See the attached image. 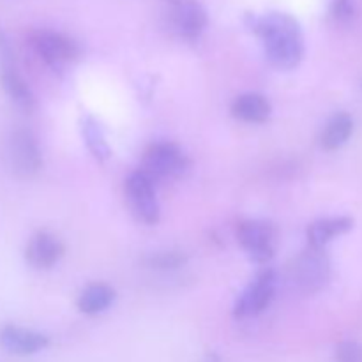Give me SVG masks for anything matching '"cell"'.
I'll use <instances>...</instances> for the list:
<instances>
[{
	"label": "cell",
	"mask_w": 362,
	"mask_h": 362,
	"mask_svg": "<svg viewBox=\"0 0 362 362\" xmlns=\"http://www.w3.org/2000/svg\"><path fill=\"white\" fill-rule=\"evenodd\" d=\"M81 136H83L85 145H87L88 152L94 156L98 161H106L112 156V148H110L106 134L103 131L101 124L94 119V117H83L81 119Z\"/></svg>",
	"instance_id": "obj_17"
},
{
	"label": "cell",
	"mask_w": 362,
	"mask_h": 362,
	"mask_svg": "<svg viewBox=\"0 0 362 362\" xmlns=\"http://www.w3.org/2000/svg\"><path fill=\"white\" fill-rule=\"evenodd\" d=\"M276 286H278L276 272L272 269L262 271L237 299L235 306H233L235 318H251L264 313L274 299Z\"/></svg>",
	"instance_id": "obj_7"
},
{
	"label": "cell",
	"mask_w": 362,
	"mask_h": 362,
	"mask_svg": "<svg viewBox=\"0 0 362 362\" xmlns=\"http://www.w3.org/2000/svg\"><path fill=\"white\" fill-rule=\"evenodd\" d=\"M168 7L170 25L186 41H198L209 25V14L198 0H163Z\"/></svg>",
	"instance_id": "obj_8"
},
{
	"label": "cell",
	"mask_w": 362,
	"mask_h": 362,
	"mask_svg": "<svg viewBox=\"0 0 362 362\" xmlns=\"http://www.w3.org/2000/svg\"><path fill=\"white\" fill-rule=\"evenodd\" d=\"M7 163L18 177H34L42 168V151L28 127H16L7 136Z\"/></svg>",
	"instance_id": "obj_4"
},
{
	"label": "cell",
	"mask_w": 362,
	"mask_h": 362,
	"mask_svg": "<svg viewBox=\"0 0 362 362\" xmlns=\"http://www.w3.org/2000/svg\"><path fill=\"white\" fill-rule=\"evenodd\" d=\"M0 346L16 357H30L49 346V338L34 329L7 324L0 327Z\"/></svg>",
	"instance_id": "obj_10"
},
{
	"label": "cell",
	"mask_w": 362,
	"mask_h": 362,
	"mask_svg": "<svg viewBox=\"0 0 362 362\" xmlns=\"http://www.w3.org/2000/svg\"><path fill=\"white\" fill-rule=\"evenodd\" d=\"M354 119L345 112L334 113L320 133V145L325 151H338L354 134Z\"/></svg>",
	"instance_id": "obj_15"
},
{
	"label": "cell",
	"mask_w": 362,
	"mask_h": 362,
	"mask_svg": "<svg viewBox=\"0 0 362 362\" xmlns=\"http://www.w3.org/2000/svg\"><path fill=\"white\" fill-rule=\"evenodd\" d=\"M237 239L247 257L257 264H267L276 251V228L267 221L251 219L240 223Z\"/></svg>",
	"instance_id": "obj_9"
},
{
	"label": "cell",
	"mask_w": 362,
	"mask_h": 362,
	"mask_svg": "<svg viewBox=\"0 0 362 362\" xmlns=\"http://www.w3.org/2000/svg\"><path fill=\"white\" fill-rule=\"evenodd\" d=\"M144 262L148 269H154V271H173V269L182 267L187 258L180 251H158L145 257Z\"/></svg>",
	"instance_id": "obj_18"
},
{
	"label": "cell",
	"mask_w": 362,
	"mask_h": 362,
	"mask_svg": "<svg viewBox=\"0 0 362 362\" xmlns=\"http://www.w3.org/2000/svg\"><path fill=\"white\" fill-rule=\"evenodd\" d=\"M189 168V159L179 145L172 141H156L147 148L144 172L154 180L179 179Z\"/></svg>",
	"instance_id": "obj_5"
},
{
	"label": "cell",
	"mask_w": 362,
	"mask_h": 362,
	"mask_svg": "<svg viewBox=\"0 0 362 362\" xmlns=\"http://www.w3.org/2000/svg\"><path fill=\"white\" fill-rule=\"evenodd\" d=\"M35 55L48 66L53 73H62L69 64L80 57V45L62 32L37 28L28 37Z\"/></svg>",
	"instance_id": "obj_2"
},
{
	"label": "cell",
	"mask_w": 362,
	"mask_h": 362,
	"mask_svg": "<svg viewBox=\"0 0 362 362\" xmlns=\"http://www.w3.org/2000/svg\"><path fill=\"white\" fill-rule=\"evenodd\" d=\"M126 194L134 216L145 225H156L161 216L158 197H156V180L144 170H136L126 180Z\"/></svg>",
	"instance_id": "obj_6"
},
{
	"label": "cell",
	"mask_w": 362,
	"mask_h": 362,
	"mask_svg": "<svg viewBox=\"0 0 362 362\" xmlns=\"http://www.w3.org/2000/svg\"><path fill=\"white\" fill-rule=\"evenodd\" d=\"M0 85L7 98L23 112H32L35 108V95L27 81L23 80L18 67H0Z\"/></svg>",
	"instance_id": "obj_14"
},
{
	"label": "cell",
	"mask_w": 362,
	"mask_h": 362,
	"mask_svg": "<svg viewBox=\"0 0 362 362\" xmlns=\"http://www.w3.org/2000/svg\"><path fill=\"white\" fill-rule=\"evenodd\" d=\"M115 290L105 283H94L88 285L78 297V310L85 315H99L115 303Z\"/></svg>",
	"instance_id": "obj_16"
},
{
	"label": "cell",
	"mask_w": 362,
	"mask_h": 362,
	"mask_svg": "<svg viewBox=\"0 0 362 362\" xmlns=\"http://www.w3.org/2000/svg\"><path fill=\"white\" fill-rule=\"evenodd\" d=\"M331 279V262L324 250L308 247L292 265V283L303 296H313L324 290Z\"/></svg>",
	"instance_id": "obj_3"
},
{
	"label": "cell",
	"mask_w": 362,
	"mask_h": 362,
	"mask_svg": "<svg viewBox=\"0 0 362 362\" xmlns=\"http://www.w3.org/2000/svg\"><path fill=\"white\" fill-rule=\"evenodd\" d=\"M64 257V246L53 233L41 230L34 233L25 247V260L35 271H49Z\"/></svg>",
	"instance_id": "obj_11"
},
{
	"label": "cell",
	"mask_w": 362,
	"mask_h": 362,
	"mask_svg": "<svg viewBox=\"0 0 362 362\" xmlns=\"http://www.w3.org/2000/svg\"><path fill=\"white\" fill-rule=\"evenodd\" d=\"M354 228V219L349 216H334V218H322L311 223L308 228V244L311 247L324 250L331 240Z\"/></svg>",
	"instance_id": "obj_13"
},
{
	"label": "cell",
	"mask_w": 362,
	"mask_h": 362,
	"mask_svg": "<svg viewBox=\"0 0 362 362\" xmlns=\"http://www.w3.org/2000/svg\"><path fill=\"white\" fill-rule=\"evenodd\" d=\"M356 0H331V16L336 23L349 25L356 18Z\"/></svg>",
	"instance_id": "obj_19"
},
{
	"label": "cell",
	"mask_w": 362,
	"mask_h": 362,
	"mask_svg": "<svg viewBox=\"0 0 362 362\" xmlns=\"http://www.w3.org/2000/svg\"><path fill=\"white\" fill-rule=\"evenodd\" d=\"M202 362H223V361H221V357H219L216 352H209L207 356L204 357V361H202Z\"/></svg>",
	"instance_id": "obj_22"
},
{
	"label": "cell",
	"mask_w": 362,
	"mask_h": 362,
	"mask_svg": "<svg viewBox=\"0 0 362 362\" xmlns=\"http://www.w3.org/2000/svg\"><path fill=\"white\" fill-rule=\"evenodd\" d=\"M334 362H362V343L345 339L336 346Z\"/></svg>",
	"instance_id": "obj_20"
},
{
	"label": "cell",
	"mask_w": 362,
	"mask_h": 362,
	"mask_svg": "<svg viewBox=\"0 0 362 362\" xmlns=\"http://www.w3.org/2000/svg\"><path fill=\"white\" fill-rule=\"evenodd\" d=\"M232 115L237 120H243L247 124H262L269 120L272 112V106L264 94L258 92H246L233 99Z\"/></svg>",
	"instance_id": "obj_12"
},
{
	"label": "cell",
	"mask_w": 362,
	"mask_h": 362,
	"mask_svg": "<svg viewBox=\"0 0 362 362\" xmlns=\"http://www.w3.org/2000/svg\"><path fill=\"white\" fill-rule=\"evenodd\" d=\"M16 66V55H14L13 42H11L7 32L0 27V67Z\"/></svg>",
	"instance_id": "obj_21"
},
{
	"label": "cell",
	"mask_w": 362,
	"mask_h": 362,
	"mask_svg": "<svg viewBox=\"0 0 362 362\" xmlns=\"http://www.w3.org/2000/svg\"><path fill=\"white\" fill-rule=\"evenodd\" d=\"M246 25L260 37L269 62L281 71H292L304 57V35L299 21L286 13L247 14Z\"/></svg>",
	"instance_id": "obj_1"
}]
</instances>
